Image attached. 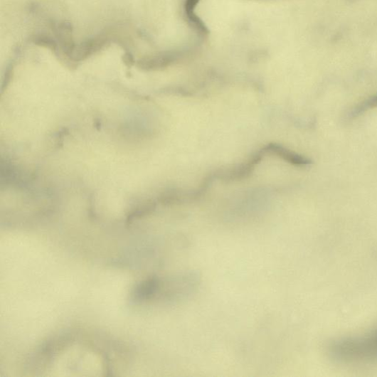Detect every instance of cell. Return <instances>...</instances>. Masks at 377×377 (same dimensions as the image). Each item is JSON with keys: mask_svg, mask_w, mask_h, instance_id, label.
Returning <instances> with one entry per match:
<instances>
[{"mask_svg": "<svg viewBox=\"0 0 377 377\" xmlns=\"http://www.w3.org/2000/svg\"><path fill=\"white\" fill-rule=\"evenodd\" d=\"M265 156H275L285 161L296 166H306L310 164L312 161L294 152L290 151L285 147L276 143H270L261 149Z\"/></svg>", "mask_w": 377, "mask_h": 377, "instance_id": "5b68a950", "label": "cell"}, {"mask_svg": "<svg viewBox=\"0 0 377 377\" xmlns=\"http://www.w3.org/2000/svg\"><path fill=\"white\" fill-rule=\"evenodd\" d=\"M31 40L34 45L48 48L55 53L60 51L57 40L50 36L41 33L36 34L31 37Z\"/></svg>", "mask_w": 377, "mask_h": 377, "instance_id": "9c48e42d", "label": "cell"}, {"mask_svg": "<svg viewBox=\"0 0 377 377\" xmlns=\"http://www.w3.org/2000/svg\"><path fill=\"white\" fill-rule=\"evenodd\" d=\"M202 282L196 270H184L171 279L161 280L159 297L169 302H181L191 299L196 294Z\"/></svg>", "mask_w": 377, "mask_h": 377, "instance_id": "7a4b0ae2", "label": "cell"}, {"mask_svg": "<svg viewBox=\"0 0 377 377\" xmlns=\"http://www.w3.org/2000/svg\"><path fill=\"white\" fill-rule=\"evenodd\" d=\"M123 61L124 65L129 68H132L136 64V61L133 55L131 53H125L123 55Z\"/></svg>", "mask_w": 377, "mask_h": 377, "instance_id": "8fae6325", "label": "cell"}, {"mask_svg": "<svg viewBox=\"0 0 377 377\" xmlns=\"http://www.w3.org/2000/svg\"><path fill=\"white\" fill-rule=\"evenodd\" d=\"M156 203L154 201H147L136 207L129 214L127 217V223H131L135 219L143 218L146 216L150 215L155 211Z\"/></svg>", "mask_w": 377, "mask_h": 377, "instance_id": "ba28073f", "label": "cell"}, {"mask_svg": "<svg viewBox=\"0 0 377 377\" xmlns=\"http://www.w3.org/2000/svg\"><path fill=\"white\" fill-rule=\"evenodd\" d=\"M110 43L111 39L108 36L100 35L90 38L77 45L68 59L73 62L85 60L109 46Z\"/></svg>", "mask_w": 377, "mask_h": 377, "instance_id": "3957f363", "label": "cell"}, {"mask_svg": "<svg viewBox=\"0 0 377 377\" xmlns=\"http://www.w3.org/2000/svg\"><path fill=\"white\" fill-rule=\"evenodd\" d=\"M326 354L331 361L339 365L377 364V325L333 340L326 347Z\"/></svg>", "mask_w": 377, "mask_h": 377, "instance_id": "6da1fadb", "label": "cell"}, {"mask_svg": "<svg viewBox=\"0 0 377 377\" xmlns=\"http://www.w3.org/2000/svg\"><path fill=\"white\" fill-rule=\"evenodd\" d=\"M53 31L55 35L60 51L68 58L76 47L73 37L72 25L68 22L53 23Z\"/></svg>", "mask_w": 377, "mask_h": 377, "instance_id": "8992f818", "label": "cell"}, {"mask_svg": "<svg viewBox=\"0 0 377 377\" xmlns=\"http://www.w3.org/2000/svg\"><path fill=\"white\" fill-rule=\"evenodd\" d=\"M161 280L154 277L141 282L135 290L134 299L139 302L149 301L159 297Z\"/></svg>", "mask_w": 377, "mask_h": 377, "instance_id": "52a82bcc", "label": "cell"}, {"mask_svg": "<svg viewBox=\"0 0 377 377\" xmlns=\"http://www.w3.org/2000/svg\"><path fill=\"white\" fill-rule=\"evenodd\" d=\"M375 108H377V95L372 96L362 102L360 106L353 112L351 116H359L364 112Z\"/></svg>", "mask_w": 377, "mask_h": 377, "instance_id": "30bf717a", "label": "cell"}, {"mask_svg": "<svg viewBox=\"0 0 377 377\" xmlns=\"http://www.w3.org/2000/svg\"><path fill=\"white\" fill-rule=\"evenodd\" d=\"M264 157V154L260 151L246 161L216 174V177L225 181H235L246 179L254 172L255 166Z\"/></svg>", "mask_w": 377, "mask_h": 377, "instance_id": "277c9868", "label": "cell"}]
</instances>
